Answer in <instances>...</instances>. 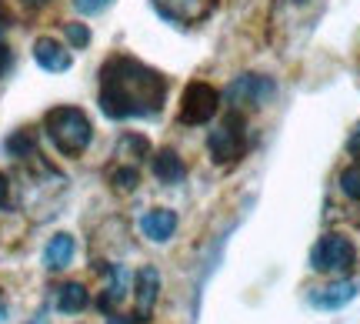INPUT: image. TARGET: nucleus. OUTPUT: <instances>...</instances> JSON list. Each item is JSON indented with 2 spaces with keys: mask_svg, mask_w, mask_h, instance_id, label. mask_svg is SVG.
I'll return each instance as SVG.
<instances>
[{
  "mask_svg": "<svg viewBox=\"0 0 360 324\" xmlns=\"http://www.w3.org/2000/svg\"><path fill=\"white\" fill-rule=\"evenodd\" d=\"M44 130H47L51 144L64 157L84 154L90 141H94V124H90V117L80 107H53V111H47Z\"/></svg>",
  "mask_w": 360,
  "mask_h": 324,
  "instance_id": "2",
  "label": "nucleus"
},
{
  "mask_svg": "<svg viewBox=\"0 0 360 324\" xmlns=\"http://www.w3.org/2000/svg\"><path fill=\"white\" fill-rule=\"evenodd\" d=\"M7 201H11V181H7V174L0 170V208H7Z\"/></svg>",
  "mask_w": 360,
  "mask_h": 324,
  "instance_id": "22",
  "label": "nucleus"
},
{
  "mask_svg": "<svg viewBox=\"0 0 360 324\" xmlns=\"http://www.w3.org/2000/svg\"><path fill=\"white\" fill-rule=\"evenodd\" d=\"M107 274H110V285H107V291L97 298V308H101V311H110L117 301L127 294V268L114 264V268H107Z\"/></svg>",
  "mask_w": 360,
  "mask_h": 324,
  "instance_id": "14",
  "label": "nucleus"
},
{
  "mask_svg": "<svg viewBox=\"0 0 360 324\" xmlns=\"http://www.w3.org/2000/svg\"><path fill=\"white\" fill-rule=\"evenodd\" d=\"M347 151H350V154H354V157H357V161H360V124H357V127H354V134H350V137H347Z\"/></svg>",
  "mask_w": 360,
  "mask_h": 324,
  "instance_id": "23",
  "label": "nucleus"
},
{
  "mask_svg": "<svg viewBox=\"0 0 360 324\" xmlns=\"http://www.w3.org/2000/svg\"><path fill=\"white\" fill-rule=\"evenodd\" d=\"M277 91V84L264 74H240L227 87V101H231L233 111H244V107H260L264 101H270Z\"/></svg>",
  "mask_w": 360,
  "mask_h": 324,
  "instance_id": "6",
  "label": "nucleus"
},
{
  "mask_svg": "<svg viewBox=\"0 0 360 324\" xmlns=\"http://www.w3.org/2000/svg\"><path fill=\"white\" fill-rule=\"evenodd\" d=\"M150 170H154V177L160 184H180V181H184V174H187L184 161H180L177 151H170V147L157 151L154 161H150Z\"/></svg>",
  "mask_w": 360,
  "mask_h": 324,
  "instance_id": "12",
  "label": "nucleus"
},
{
  "mask_svg": "<svg viewBox=\"0 0 360 324\" xmlns=\"http://www.w3.org/2000/svg\"><path fill=\"white\" fill-rule=\"evenodd\" d=\"M7 27H11V13H7V11H4V7H0V34H4Z\"/></svg>",
  "mask_w": 360,
  "mask_h": 324,
  "instance_id": "26",
  "label": "nucleus"
},
{
  "mask_svg": "<svg viewBox=\"0 0 360 324\" xmlns=\"http://www.w3.org/2000/svg\"><path fill=\"white\" fill-rule=\"evenodd\" d=\"M107 4H110V0H74V7H77L80 13H101V11H107Z\"/></svg>",
  "mask_w": 360,
  "mask_h": 324,
  "instance_id": "21",
  "label": "nucleus"
},
{
  "mask_svg": "<svg viewBox=\"0 0 360 324\" xmlns=\"http://www.w3.org/2000/svg\"><path fill=\"white\" fill-rule=\"evenodd\" d=\"M34 61H37L44 70H51V74H64V70H70V64H74L70 51L60 47L53 37H40L37 44H34Z\"/></svg>",
  "mask_w": 360,
  "mask_h": 324,
  "instance_id": "9",
  "label": "nucleus"
},
{
  "mask_svg": "<svg viewBox=\"0 0 360 324\" xmlns=\"http://www.w3.org/2000/svg\"><path fill=\"white\" fill-rule=\"evenodd\" d=\"M157 291H160V274L157 268H141L137 278H134V301H137V324H147L150 314H154L157 304Z\"/></svg>",
  "mask_w": 360,
  "mask_h": 324,
  "instance_id": "8",
  "label": "nucleus"
},
{
  "mask_svg": "<svg viewBox=\"0 0 360 324\" xmlns=\"http://www.w3.org/2000/svg\"><path fill=\"white\" fill-rule=\"evenodd\" d=\"M207 147H210V157H214L217 164H233V161H240V157L247 154V147H250L244 114H240V111H231V114L220 120V127L210 130Z\"/></svg>",
  "mask_w": 360,
  "mask_h": 324,
  "instance_id": "3",
  "label": "nucleus"
},
{
  "mask_svg": "<svg viewBox=\"0 0 360 324\" xmlns=\"http://www.w3.org/2000/svg\"><path fill=\"white\" fill-rule=\"evenodd\" d=\"M117 157H120V161L127 157L130 164H137L143 157H150V144H147V137H141V134H124V137L117 141Z\"/></svg>",
  "mask_w": 360,
  "mask_h": 324,
  "instance_id": "17",
  "label": "nucleus"
},
{
  "mask_svg": "<svg viewBox=\"0 0 360 324\" xmlns=\"http://www.w3.org/2000/svg\"><path fill=\"white\" fill-rule=\"evenodd\" d=\"M217 107H220V94L204 80H193V84L184 87V97H180V124L204 127L207 120L217 114Z\"/></svg>",
  "mask_w": 360,
  "mask_h": 324,
  "instance_id": "5",
  "label": "nucleus"
},
{
  "mask_svg": "<svg viewBox=\"0 0 360 324\" xmlns=\"http://www.w3.org/2000/svg\"><path fill=\"white\" fill-rule=\"evenodd\" d=\"M107 324H137V318H130V314H110Z\"/></svg>",
  "mask_w": 360,
  "mask_h": 324,
  "instance_id": "25",
  "label": "nucleus"
},
{
  "mask_svg": "<svg viewBox=\"0 0 360 324\" xmlns=\"http://www.w3.org/2000/svg\"><path fill=\"white\" fill-rule=\"evenodd\" d=\"M27 324H51L47 318H34V321H27Z\"/></svg>",
  "mask_w": 360,
  "mask_h": 324,
  "instance_id": "29",
  "label": "nucleus"
},
{
  "mask_svg": "<svg viewBox=\"0 0 360 324\" xmlns=\"http://www.w3.org/2000/svg\"><path fill=\"white\" fill-rule=\"evenodd\" d=\"M137 181H141V174H137L134 164H124V168H117L114 174H110V184H114L117 191H134Z\"/></svg>",
  "mask_w": 360,
  "mask_h": 324,
  "instance_id": "18",
  "label": "nucleus"
},
{
  "mask_svg": "<svg viewBox=\"0 0 360 324\" xmlns=\"http://www.w3.org/2000/svg\"><path fill=\"white\" fill-rule=\"evenodd\" d=\"M340 191H344L350 201H360V164L357 168H347L340 174Z\"/></svg>",
  "mask_w": 360,
  "mask_h": 324,
  "instance_id": "19",
  "label": "nucleus"
},
{
  "mask_svg": "<svg viewBox=\"0 0 360 324\" xmlns=\"http://www.w3.org/2000/svg\"><path fill=\"white\" fill-rule=\"evenodd\" d=\"M357 264V247L344 234H323L310 247V268L321 274H347Z\"/></svg>",
  "mask_w": 360,
  "mask_h": 324,
  "instance_id": "4",
  "label": "nucleus"
},
{
  "mask_svg": "<svg viewBox=\"0 0 360 324\" xmlns=\"http://www.w3.org/2000/svg\"><path fill=\"white\" fill-rule=\"evenodd\" d=\"M150 4H154V11L160 13L164 20L191 27V24H200L204 17H210L217 0H150Z\"/></svg>",
  "mask_w": 360,
  "mask_h": 324,
  "instance_id": "7",
  "label": "nucleus"
},
{
  "mask_svg": "<svg viewBox=\"0 0 360 324\" xmlns=\"http://www.w3.org/2000/svg\"><path fill=\"white\" fill-rule=\"evenodd\" d=\"M87 304H90L87 287L77 285V281H70V285H64L60 291H57V308H60L64 314H80Z\"/></svg>",
  "mask_w": 360,
  "mask_h": 324,
  "instance_id": "15",
  "label": "nucleus"
},
{
  "mask_svg": "<svg viewBox=\"0 0 360 324\" xmlns=\"http://www.w3.org/2000/svg\"><path fill=\"white\" fill-rule=\"evenodd\" d=\"M167 101V80L154 67L117 54L101 67V111L110 120L154 117Z\"/></svg>",
  "mask_w": 360,
  "mask_h": 324,
  "instance_id": "1",
  "label": "nucleus"
},
{
  "mask_svg": "<svg viewBox=\"0 0 360 324\" xmlns=\"http://www.w3.org/2000/svg\"><path fill=\"white\" fill-rule=\"evenodd\" d=\"M357 291H360L357 281H337V285H330V287L314 291V294H310V304L321 308V311H337V308H344V304H350V301L357 298Z\"/></svg>",
  "mask_w": 360,
  "mask_h": 324,
  "instance_id": "10",
  "label": "nucleus"
},
{
  "mask_svg": "<svg viewBox=\"0 0 360 324\" xmlns=\"http://www.w3.org/2000/svg\"><path fill=\"white\" fill-rule=\"evenodd\" d=\"M141 231L143 237H150V241H157V244H164V241H170V234L177 231V214L167 208H154L147 211L141 218Z\"/></svg>",
  "mask_w": 360,
  "mask_h": 324,
  "instance_id": "11",
  "label": "nucleus"
},
{
  "mask_svg": "<svg viewBox=\"0 0 360 324\" xmlns=\"http://www.w3.org/2000/svg\"><path fill=\"white\" fill-rule=\"evenodd\" d=\"M64 34H67V40H70V47H87L90 44V30H87V24H67L64 27Z\"/></svg>",
  "mask_w": 360,
  "mask_h": 324,
  "instance_id": "20",
  "label": "nucleus"
},
{
  "mask_svg": "<svg viewBox=\"0 0 360 324\" xmlns=\"http://www.w3.org/2000/svg\"><path fill=\"white\" fill-rule=\"evenodd\" d=\"M74 251H77V244H74L70 234H53L51 244L44 247V264H47L51 271H64L67 264L74 261Z\"/></svg>",
  "mask_w": 360,
  "mask_h": 324,
  "instance_id": "13",
  "label": "nucleus"
},
{
  "mask_svg": "<svg viewBox=\"0 0 360 324\" xmlns=\"http://www.w3.org/2000/svg\"><path fill=\"white\" fill-rule=\"evenodd\" d=\"M0 321H7V304H4V294H0Z\"/></svg>",
  "mask_w": 360,
  "mask_h": 324,
  "instance_id": "27",
  "label": "nucleus"
},
{
  "mask_svg": "<svg viewBox=\"0 0 360 324\" xmlns=\"http://www.w3.org/2000/svg\"><path fill=\"white\" fill-rule=\"evenodd\" d=\"M4 151L11 157H20V161H27V157H37V134L34 130H13L11 137L4 141Z\"/></svg>",
  "mask_w": 360,
  "mask_h": 324,
  "instance_id": "16",
  "label": "nucleus"
},
{
  "mask_svg": "<svg viewBox=\"0 0 360 324\" xmlns=\"http://www.w3.org/2000/svg\"><path fill=\"white\" fill-rule=\"evenodd\" d=\"M27 7H44V4H51V0H24Z\"/></svg>",
  "mask_w": 360,
  "mask_h": 324,
  "instance_id": "28",
  "label": "nucleus"
},
{
  "mask_svg": "<svg viewBox=\"0 0 360 324\" xmlns=\"http://www.w3.org/2000/svg\"><path fill=\"white\" fill-rule=\"evenodd\" d=\"M11 51H7V47H4V44H0V77H4V74H7V70H11Z\"/></svg>",
  "mask_w": 360,
  "mask_h": 324,
  "instance_id": "24",
  "label": "nucleus"
}]
</instances>
